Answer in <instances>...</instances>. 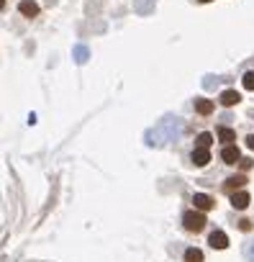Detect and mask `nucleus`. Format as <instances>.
<instances>
[{
  "mask_svg": "<svg viewBox=\"0 0 254 262\" xmlns=\"http://www.w3.org/2000/svg\"><path fill=\"white\" fill-rule=\"evenodd\" d=\"M21 13L34 18V16H39V6L34 3V0H24V3H21Z\"/></svg>",
  "mask_w": 254,
  "mask_h": 262,
  "instance_id": "9b49d317",
  "label": "nucleus"
},
{
  "mask_svg": "<svg viewBox=\"0 0 254 262\" xmlns=\"http://www.w3.org/2000/svg\"><path fill=\"white\" fill-rule=\"evenodd\" d=\"M87 54H90L87 47H75V62H80V64L87 62Z\"/></svg>",
  "mask_w": 254,
  "mask_h": 262,
  "instance_id": "dca6fc26",
  "label": "nucleus"
},
{
  "mask_svg": "<svg viewBox=\"0 0 254 262\" xmlns=\"http://www.w3.org/2000/svg\"><path fill=\"white\" fill-rule=\"evenodd\" d=\"M218 100H221V105H236V103L241 100V95H239L236 90H223Z\"/></svg>",
  "mask_w": 254,
  "mask_h": 262,
  "instance_id": "6e6552de",
  "label": "nucleus"
},
{
  "mask_svg": "<svg viewBox=\"0 0 254 262\" xmlns=\"http://www.w3.org/2000/svg\"><path fill=\"white\" fill-rule=\"evenodd\" d=\"M241 185H246V178H244V175H234V178H228V180H226V185H223V188H226L228 193H234V190H236V188H241Z\"/></svg>",
  "mask_w": 254,
  "mask_h": 262,
  "instance_id": "9d476101",
  "label": "nucleus"
},
{
  "mask_svg": "<svg viewBox=\"0 0 254 262\" xmlns=\"http://www.w3.org/2000/svg\"><path fill=\"white\" fill-rule=\"evenodd\" d=\"M134 11L139 16H149L154 11V0H134Z\"/></svg>",
  "mask_w": 254,
  "mask_h": 262,
  "instance_id": "423d86ee",
  "label": "nucleus"
},
{
  "mask_svg": "<svg viewBox=\"0 0 254 262\" xmlns=\"http://www.w3.org/2000/svg\"><path fill=\"white\" fill-rule=\"evenodd\" d=\"M246 259L254 262V242H249V247H246Z\"/></svg>",
  "mask_w": 254,
  "mask_h": 262,
  "instance_id": "6ab92c4d",
  "label": "nucleus"
},
{
  "mask_svg": "<svg viewBox=\"0 0 254 262\" xmlns=\"http://www.w3.org/2000/svg\"><path fill=\"white\" fill-rule=\"evenodd\" d=\"M180 134H182V123H180L175 116H167L154 131H149V134H147V142H152L154 137H162V139H159V144H162V142H172V139H177Z\"/></svg>",
  "mask_w": 254,
  "mask_h": 262,
  "instance_id": "f257e3e1",
  "label": "nucleus"
},
{
  "mask_svg": "<svg viewBox=\"0 0 254 262\" xmlns=\"http://www.w3.org/2000/svg\"><path fill=\"white\" fill-rule=\"evenodd\" d=\"M208 160H211L208 149H195V152H193V165L203 167V165H208Z\"/></svg>",
  "mask_w": 254,
  "mask_h": 262,
  "instance_id": "f8f14e48",
  "label": "nucleus"
},
{
  "mask_svg": "<svg viewBox=\"0 0 254 262\" xmlns=\"http://www.w3.org/2000/svg\"><path fill=\"white\" fill-rule=\"evenodd\" d=\"M241 82H244V88H246V90H254V72H246Z\"/></svg>",
  "mask_w": 254,
  "mask_h": 262,
  "instance_id": "f3484780",
  "label": "nucleus"
},
{
  "mask_svg": "<svg viewBox=\"0 0 254 262\" xmlns=\"http://www.w3.org/2000/svg\"><path fill=\"white\" fill-rule=\"evenodd\" d=\"M6 8V0H0V11H3Z\"/></svg>",
  "mask_w": 254,
  "mask_h": 262,
  "instance_id": "412c9836",
  "label": "nucleus"
},
{
  "mask_svg": "<svg viewBox=\"0 0 254 262\" xmlns=\"http://www.w3.org/2000/svg\"><path fill=\"white\" fill-rule=\"evenodd\" d=\"M185 262H203V252L195 249V247H190V249L185 252Z\"/></svg>",
  "mask_w": 254,
  "mask_h": 262,
  "instance_id": "4468645a",
  "label": "nucleus"
},
{
  "mask_svg": "<svg viewBox=\"0 0 254 262\" xmlns=\"http://www.w3.org/2000/svg\"><path fill=\"white\" fill-rule=\"evenodd\" d=\"M198 3H211V0H198Z\"/></svg>",
  "mask_w": 254,
  "mask_h": 262,
  "instance_id": "4be33fe9",
  "label": "nucleus"
},
{
  "mask_svg": "<svg viewBox=\"0 0 254 262\" xmlns=\"http://www.w3.org/2000/svg\"><path fill=\"white\" fill-rule=\"evenodd\" d=\"M221 157H223V162H226V165H236V162L241 160V155H239V149H236L234 144H228V147H223V152H221Z\"/></svg>",
  "mask_w": 254,
  "mask_h": 262,
  "instance_id": "20e7f679",
  "label": "nucleus"
},
{
  "mask_svg": "<svg viewBox=\"0 0 254 262\" xmlns=\"http://www.w3.org/2000/svg\"><path fill=\"white\" fill-rule=\"evenodd\" d=\"M246 147H249V149H254V134H251V137H246Z\"/></svg>",
  "mask_w": 254,
  "mask_h": 262,
  "instance_id": "aec40b11",
  "label": "nucleus"
},
{
  "mask_svg": "<svg viewBox=\"0 0 254 262\" xmlns=\"http://www.w3.org/2000/svg\"><path fill=\"white\" fill-rule=\"evenodd\" d=\"M239 229H241V231H251V221H249V219H241V221H239Z\"/></svg>",
  "mask_w": 254,
  "mask_h": 262,
  "instance_id": "a211bd4d",
  "label": "nucleus"
},
{
  "mask_svg": "<svg viewBox=\"0 0 254 262\" xmlns=\"http://www.w3.org/2000/svg\"><path fill=\"white\" fill-rule=\"evenodd\" d=\"M231 206L234 208H246L249 206V193H244V190H239V193H231Z\"/></svg>",
  "mask_w": 254,
  "mask_h": 262,
  "instance_id": "0eeeda50",
  "label": "nucleus"
},
{
  "mask_svg": "<svg viewBox=\"0 0 254 262\" xmlns=\"http://www.w3.org/2000/svg\"><path fill=\"white\" fill-rule=\"evenodd\" d=\"M218 139H221V142H223V144L228 147V144H231V142L236 139V134H234L231 128H226V126H223V128H218Z\"/></svg>",
  "mask_w": 254,
  "mask_h": 262,
  "instance_id": "ddd939ff",
  "label": "nucleus"
},
{
  "mask_svg": "<svg viewBox=\"0 0 254 262\" xmlns=\"http://www.w3.org/2000/svg\"><path fill=\"white\" fill-rule=\"evenodd\" d=\"M213 144V137L208 134V131H203V134H198V149H208Z\"/></svg>",
  "mask_w": 254,
  "mask_h": 262,
  "instance_id": "2eb2a0df",
  "label": "nucleus"
},
{
  "mask_svg": "<svg viewBox=\"0 0 254 262\" xmlns=\"http://www.w3.org/2000/svg\"><path fill=\"white\" fill-rule=\"evenodd\" d=\"M193 203H195L198 211H211V208H213V198L205 195V193H195V195H193Z\"/></svg>",
  "mask_w": 254,
  "mask_h": 262,
  "instance_id": "7ed1b4c3",
  "label": "nucleus"
},
{
  "mask_svg": "<svg viewBox=\"0 0 254 262\" xmlns=\"http://www.w3.org/2000/svg\"><path fill=\"white\" fill-rule=\"evenodd\" d=\"M208 242H211L213 249H226V247H228V236H226L223 231H213V234L208 236Z\"/></svg>",
  "mask_w": 254,
  "mask_h": 262,
  "instance_id": "39448f33",
  "label": "nucleus"
},
{
  "mask_svg": "<svg viewBox=\"0 0 254 262\" xmlns=\"http://www.w3.org/2000/svg\"><path fill=\"white\" fill-rule=\"evenodd\" d=\"M195 111H198L200 116H211V113H213V103H211L208 98H198V100H195Z\"/></svg>",
  "mask_w": 254,
  "mask_h": 262,
  "instance_id": "1a4fd4ad",
  "label": "nucleus"
},
{
  "mask_svg": "<svg viewBox=\"0 0 254 262\" xmlns=\"http://www.w3.org/2000/svg\"><path fill=\"white\" fill-rule=\"evenodd\" d=\"M182 224H185L188 231H203V226H205V216H203L200 211H188V213L182 216Z\"/></svg>",
  "mask_w": 254,
  "mask_h": 262,
  "instance_id": "f03ea898",
  "label": "nucleus"
}]
</instances>
